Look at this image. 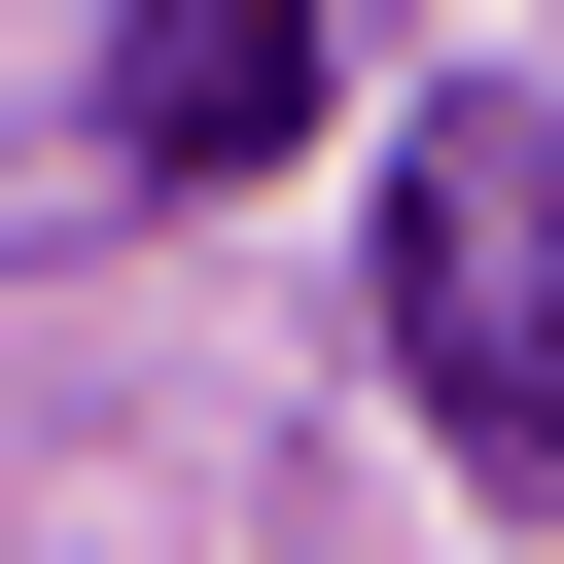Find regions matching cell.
I'll use <instances>...</instances> for the list:
<instances>
[{
    "mask_svg": "<svg viewBox=\"0 0 564 564\" xmlns=\"http://www.w3.org/2000/svg\"><path fill=\"white\" fill-rule=\"evenodd\" d=\"M388 388L494 494H564V106H423L388 141Z\"/></svg>",
    "mask_w": 564,
    "mask_h": 564,
    "instance_id": "1",
    "label": "cell"
},
{
    "mask_svg": "<svg viewBox=\"0 0 564 564\" xmlns=\"http://www.w3.org/2000/svg\"><path fill=\"white\" fill-rule=\"evenodd\" d=\"M282 106H317V0H106V141L141 176H247Z\"/></svg>",
    "mask_w": 564,
    "mask_h": 564,
    "instance_id": "2",
    "label": "cell"
}]
</instances>
